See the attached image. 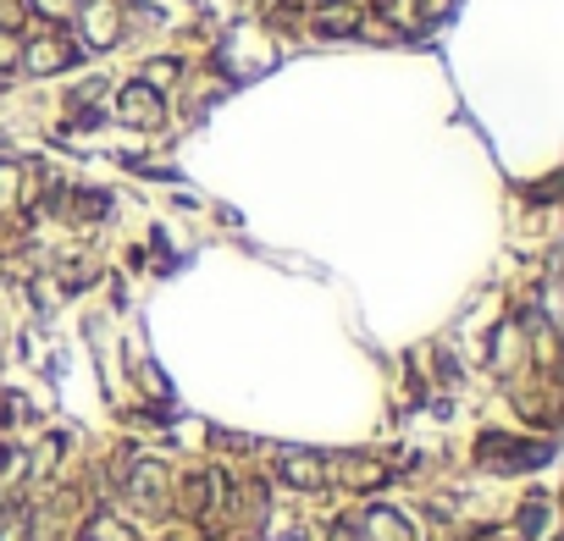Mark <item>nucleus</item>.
Returning a JSON list of instances; mask_svg holds the SVG:
<instances>
[{
	"label": "nucleus",
	"instance_id": "nucleus-13",
	"mask_svg": "<svg viewBox=\"0 0 564 541\" xmlns=\"http://www.w3.org/2000/svg\"><path fill=\"white\" fill-rule=\"evenodd\" d=\"M315 28H321V34H327V39H344V34H360V23H355V12H338V7H333V12H321V17H315Z\"/></svg>",
	"mask_w": 564,
	"mask_h": 541
},
{
	"label": "nucleus",
	"instance_id": "nucleus-18",
	"mask_svg": "<svg viewBox=\"0 0 564 541\" xmlns=\"http://www.w3.org/2000/svg\"><path fill=\"white\" fill-rule=\"evenodd\" d=\"M28 7H34L39 17H67V12L77 7V0H28Z\"/></svg>",
	"mask_w": 564,
	"mask_h": 541
},
{
	"label": "nucleus",
	"instance_id": "nucleus-2",
	"mask_svg": "<svg viewBox=\"0 0 564 541\" xmlns=\"http://www.w3.org/2000/svg\"><path fill=\"white\" fill-rule=\"evenodd\" d=\"M476 459L481 465H499V470H531L548 459V442H515V436H481L476 442Z\"/></svg>",
	"mask_w": 564,
	"mask_h": 541
},
{
	"label": "nucleus",
	"instance_id": "nucleus-3",
	"mask_svg": "<svg viewBox=\"0 0 564 541\" xmlns=\"http://www.w3.org/2000/svg\"><path fill=\"white\" fill-rule=\"evenodd\" d=\"M122 486H128V497H133L144 514H160V508H167V497H172L167 470H160L155 459H133V465L122 470Z\"/></svg>",
	"mask_w": 564,
	"mask_h": 541
},
{
	"label": "nucleus",
	"instance_id": "nucleus-20",
	"mask_svg": "<svg viewBox=\"0 0 564 541\" xmlns=\"http://www.w3.org/2000/svg\"><path fill=\"white\" fill-rule=\"evenodd\" d=\"M327 541H365V536H360V525H333Z\"/></svg>",
	"mask_w": 564,
	"mask_h": 541
},
{
	"label": "nucleus",
	"instance_id": "nucleus-6",
	"mask_svg": "<svg viewBox=\"0 0 564 541\" xmlns=\"http://www.w3.org/2000/svg\"><path fill=\"white\" fill-rule=\"evenodd\" d=\"M34 77H50V72H61V67H72L77 61V45L72 39H61V34H34V45L17 56Z\"/></svg>",
	"mask_w": 564,
	"mask_h": 541
},
{
	"label": "nucleus",
	"instance_id": "nucleus-10",
	"mask_svg": "<svg viewBox=\"0 0 564 541\" xmlns=\"http://www.w3.org/2000/svg\"><path fill=\"white\" fill-rule=\"evenodd\" d=\"M333 481H344V486H355V492H371V486H382L387 481V465L382 459H344V465H333Z\"/></svg>",
	"mask_w": 564,
	"mask_h": 541
},
{
	"label": "nucleus",
	"instance_id": "nucleus-15",
	"mask_svg": "<svg viewBox=\"0 0 564 541\" xmlns=\"http://www.w3.org/2000/svg\"><path fill=\"white\" fill-rule=\"evenodd\" d=\"M23 420H28V398L7 393V398H0V425H23Z\"/></svg>",
	"mask_w": 564,
	"mask_h": 541
},
{
	"label": "nucleus",
	"instance_id": "nucleus-5",
	"mask_svg": "<svg viewBox=\"0 0 564 541\" xmlns=\"http://www.w3.org/2000/svg\"><path fill=\"white\" fill-rule=\"evenodd\" d=\"M277 476L288 486H299V492H315V486L333 481V465L321 459V454H310V447H283V454H277Z\"/></svg>",
	"mask_w": 564,
	"mask_h": 541
},
{
	"label": "nucleus",
	"instance_id": "nucleus-14",
	"mask_svg": "<svg viewBox=\"0 0 564 541\" xmlns=\"http://www.w3.org/2000/svg\"><path fill=\"white\" fill-rule=\"evenodd\" d=\"M23 189V166H0V211H7Z\"/></svg>",
	"mask_w": 564,
	"mask_h": 541
},
{
	"label": "nucleus",
	"instance_id": "nucleus-21",
	"mask_svg": "<svg viewBox=\"0 0 564 541\" xmlns=\"http://www.w3.org/2000/svg\"><path fill=\"white\" fill-rule=\"evenodd\" d=\"M327 7H338V0H327Z\"/></svg>",
	"mask_w": 564,
	"mask_h": 541
},
{
	"label": "nucleus",
	"instance_id": "nucleus-1",
	"mask_svg": "<svg viewBox=\"0 0 564 541\" xmlns=\"http://www.w3.org/2000/svg\"><path fill=\"white\" fill-rule=\"evenodd\" d=\"M117 122H128V128H139V133L160 128V122H167V100H160V88H149L144 77H139V83H122Z\"/></svg>",
	"mask_w": 564,
	"mask_h": 541
},
{
	"label": "nucleus",
	"instance_id": "nucleus-7",
	"mask_svg": "<svg viewBox=\"0 0 564 541\" xmlns=\"http://www.w3.org/2000/svg\"><path fill=\"white\" fill-rule=\"evenodd\" d=\"M360 536H365V541H416L410 519L398 514V508H387V503L365 508V519H360Z\"/></svg>",
	"mask_w": 564,
	"mask_h": 541
},
{
	"label": "nucleus",
	"instance_id": "nucleus-17",
	"mask_svg": "<svg viewBox=\"0 0 564 541\" xmlns=\"http://www.w3.org/2000/svg\"><path fill=\"white\" fill-rule=\"evenodd\" d=\"M178 72H183V67H178L172 56H167V61H149V67H144V83H149V88H160V83H172Z\"/></svg>",
	"mask_w": 564,
	"mask_h": 541
},
{
	"label": "nucleus",
	"instance_id": "nucleus-9",
	"mask_svg": "<svg viewBox=\"0 0 564 541\" xmlns=\"http://www.w3.org/2000/svg\"><path fill=\"white\" fill-rule=\"evenodd\" d=\"M77 541H139V530H133L122 514L100 508V514H89L84 525H77Z\"/></svg>",
	"mask_w": 564,
	"mask_h": 541
},
{
	"label": "nucleus",
	"instance_id": "nucleus-4",
	"mask_svg": "<svg viewBox=\"0 0 564 541\" xmlns=\"http://www.w3.org/2000/svg\"><path fill=\"white\" fill-rule=\"evenodd\" d=\"M77 28H84L89 50H111L122 39V7L117 0H84V7H77Z\"/></svg>",
	"mask_w": 564,
	"mask_h": 541
},
{
	"label": "nucleus",
	"instance_id": "nucleus-11",
	"mask_svg": "<svg viewBox=\"0 0 564 541\" xmlns=\"http://www.w3.org/2000/svg\"><path fill=\"white\" fill-rule=\"evenodd\" d=\"M515 353L526 359V342H520V326H499L493 332V371H515Z\"/></svg>",
	"mask_w": 564,
	"mask_h": 541
},
{
	"label": "nucleus",
	"instance_id": "nucleus-8",
	"mask_svg": "<svg viewBox=\"0 0 564 541\" xmlns=\"http://www.w3.org/2000/svg\"><path fill=\"white\" fill-rule=\"evenodd\" d=\"M178 497H183L189 514H216V508H221V476H216V470H194Z\"/></svg>",
	"mask_w": 564,
	"mask_h": 541
},
{
	"label": "nucleus",
	"instance_id": "nucleus-19",
	"mask_svg": "<svg viewBox=\"0 0 564 541\" xmlns=\"http://www.w3.org/2000/svg\"><path fill=\"white\" fill-rule=\"evenodd\" d=\"M17 56H23V50H17V39H12L7 28H0V72H12V67H17Z\"/></svg>",
	"mask_w": 564,
	"mask_h": 541
},
{
	"label": "nucleus",
	"instance_id": "nucleus-12",
	"mask_svg": "<svg viewBox=\"0 0 564 541\" xmlns=\"http://www.w3.org/2000/svg\"><path fill=\"white\" fill-rule=\"evenodd\" d=\"M106 205H111L106 194L84 189V194H72V200H67V216H72V221H100V216H106Z\"/></svg>",
	"mask_w": 564,
	"mask_h": 541
},
{
	"label": "nucleus",
	"instance_id": "nucleus-16",
	"mask_svg": "<svg viewBox=\"0 0 564 541\" xmlns=\"http://www.w3.org/2000/svg\"><path fill=\"white\" fill-rule=\"evenodd\" d=\"M542 525H548V503H542V497H531V503H526V514H520V536H537Z\"/></svg>",
	"mask_w": 564,
	"mask_h": 541
}]
</instances>
